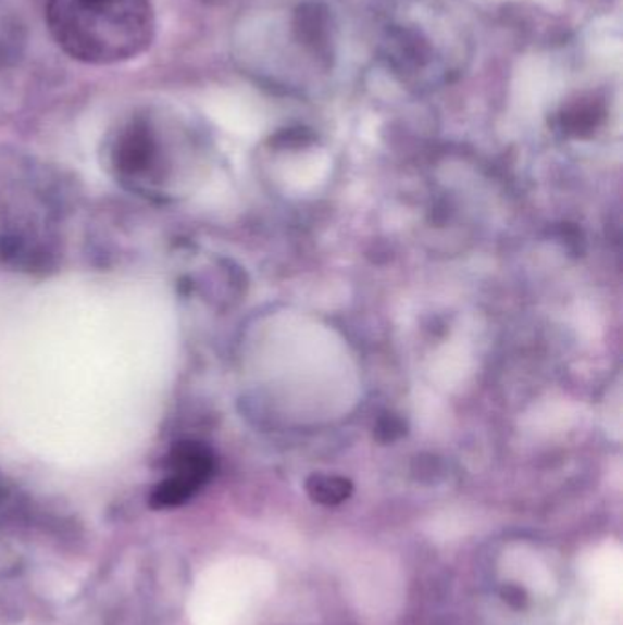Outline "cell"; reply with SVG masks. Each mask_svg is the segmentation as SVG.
<instances>
[{"label":"cell","instance_id":"obj_1","mask_svg":"<svg viewBox=\"0 0 623 625\" xmlns=\"http://www.w3.org/2000/svg\"><path fill=\"white\" fill-rule=\"evenodd\" d=\"M47 24L66 55L94 66L139 58L155 35L150 0H48Z\"/></svg>","mask_w":623,"mask_h":625},{"label":"cell","instance_id":"obj_5","mask_svg":"<svg viewBox=\"0 0 623 625\" xmlns=\"http://www.w3.org/2000/svg\"><path fill=\"white\" fill-rule=\"evenodd\" d=\"M606 109L595 98H577L561 110L560 125L563 133L574 138H587L600 127Z\"/></svg>","mask_w":623,"mask_h":625},{"label":"cell","instance_id":"obj_7","mask_svg":"<svg viewBox=\"0 0 623 625\" xmlns=\"http://www.w3.org/2000/svg\"><path fill=\"white\" fill-rule=\"evenodd\" d=\"M404 434V425L397 417H384L377 426V436L381 441L391 442Z\"/></svg>","mask_w":623,"mask_h":625},{"label":"cell","instance_id":"obj_3","mask_svg":"<svg viewBox=\"0 0 623 625\" xmlns=\"http://www.w3.org/2000/svg\"><path fill=\"white\" fill-rule=\"evenodd\" d=\"M292 32L309 52L326 64L332 63V17L326 7L316 2L298 7L292 18Z\"/></svg>","mask_w":623,"mask_h":625},{"label":"cell","instance_id":"obj_4","mask_svg":"<svg viewBox=\"0 0 623 625\" xmlns=\"http://www.w3.org/2000/svg\"><path fill=\"white\" fill-rule=\"evenodd\" d=\"M386 53L395 68L421 70L429 63L428 40L423 39V35L413 29L394 28L389 29L388 40H386Z\"/></svg>","mask_w":623,"mask_h":625},{"label":"cell","instance_id":"obj_2","mask_svg":"<svg viewBox=\"0 0 623 625\" xmlns=\"http://www.w3.org/2000/svg\"><path fill=\"white\" fill-rule=\"evenodd\" d=\"M214 471L211 452L200 442H182L171 453V477L155 488L154 507L185 503Z\"/></svg>","mask_w":623,"mask_h":625},{"label":"cell","instance_id":"obj_6","mask_svg":"<svg viewBox=\"0 0 623 625\" xmlns=\"http://www.w3.org/2000/svg\"><path fill=\"white\" fill-rule=\"evenodd\" d=\"M306 490L316 503L332 507L344 503L353 492V485L346 477L315 474L306 482Z\"/></svg>","mask_w":623,"mask_h":625}]
</instances>
